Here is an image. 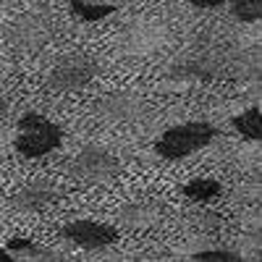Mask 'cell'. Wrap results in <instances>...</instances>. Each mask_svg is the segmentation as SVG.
I'll return each mask as SVG.
<instances>
[{"label": "cell", "mask_w": 262, "mask_h": 262, "mask_svg": "<svg viewBox=\"0 0 262 262\" xmlns=\"http://www.w3.org/2000/svg\"><path fill=\"white\" fill-rule=\"evenodd\" d=\"M217 137V128L210 121H186V123H176L165 128L163 134L155 142V152L168 160V163H176L184 160L194 152L205 149L210 142H215Z\"/></svg>", "instance_id": "1"}, {"label": "cell", "mask_w": 262, "mask_h": 262, "mask_svg": "<svg viewBox=\"0 0 262 262\" xmlns=\"http://www.w3.org/2000/svg\"><path fill=\"white\" fill-rule=\"evenodd\" d=\"M16 152L21 158H45L63 144V128L42 113H24L16 121Z\"/></svg>", "instance_id": "2"}, {"label": "cell", "mask_w": 262, "mask_h": 262, "mask_svg": "<svg viewBox=\"0 0 262 262\" xmlns=\"http://www.w3.org/2000/svg\"><path fill=\"white\" fill-rule=\"evenodd\" d=\"M66 170H69L74 181L84 186H102V184H111L121 173V160L107 147L86 144L69 160Z\"/></svg>", "instance_id": "3"}, {"label": "cell", "mask_w": 262, "mask_h": 262, "mask_svg": "<svg viewBox=\"0 0 262 262\" xmlns=\"http://www.w3.org/2000/svg\"><path fill=\"white\" fill-rule=\"evenodd\" d=\"M102 71V66L97 58L86 55V53H66L60 55L48 71V90L50 92H79L84 86H90Z\"/></svg>", "instance_id": "4"}, {"label": "cell", "mask_w": 262, "mask_h": 262, "mask_svg": "<svg viewBox=\"0 0 262 262\" xmlns=\"http://www.w3.org/2000/svg\"><path fill=\"white\" fill-rule=\"evenodd\" d=\"M147 113V102L142 95H134L128 90L121 92H111L97 100L95 105V116L105 123V126H128L142 121V116Z\"/></svg>", "instance_id": "5"}, {"label": "cell", "mask_w": 262, "mask_h": 262, "mask_svg": "<svg viewBox=\"0 0 262 262\" xmlns=\"http://www.w3.org/2000/svg\"><path fill=\"white\" fill-rule=\"evenodd\" d=\"M60 236L86 252H102V249H111L113 244H118L121 228L113 223H102V221H71L60 228Z\"/></svg>", "instance_id": "6"}, {"label": "cell", "mask_w": 262, "mask_h": 262, "mask_svg": "<svg viewBox=\"0 0 262 262\" xmlns=\"http://www.w3.org/2000/svg\"><path fill=\"white\" fill-rule=\"evenodd\" d=\"M60 196H63V186L58 181H53V179H32L11 196V210L24 212V215L42 212V210L53 207L55 202H60Z\"/></svg>", "instance_id": "7"}, {"label": "cell", "mask_w": 262, "mask_h": 262, "mask_svg": "<svg viewBox=\"0 0 262 262\" xmlns=\"http://www.w3.org/2000/svg\"><path fill=\"white\" fill-rule=\"evenodd\" d=\"M8 45L21 53H37L53 39V24L42 16H24L16 18L8 27Z\"/></svg>", "instance_id": "8"}, {"label": "cell", "mask_w": 262, "mask_h": 262, "mask_svg": "<svg viewBox=\"0 0 262 262\" xmlns=\"http://www.w3.org/2000/svg\"><path fill=\"white\" fill-rule=\"evenodd\" d=\"M163 210H165L163 202L155 200V196H139V200H131L118 210L116 226L126 231H147L160 223Z\"/></svg>", "instance_id": "9"}, {"label": "cell", "mask_w": 262, "mask_h": 262, "mask_svg": "<svg viewBox=\"0 0 262 262\" xmlns=\"http://www.w3.org/2000/svg\"><path fill=\"white\" fill-rule=\"evenodd\" d=\"M118 3L113 0H69V11L79 21H102L113 16Z\"/></svg>", "instance_id": "10"}, {"label": "cell", "mask_w": 262, "mask_h": 262, "mask_svg": "<svg viewBox=\"0 0 262 262\" xmlns=\"http://www.w3.org/2000/svg\"><path fill=\"white\" fill-rule=\"evenodd\" d=\"M184 196L196 205H210L212 200H217V196L223 194V184L215 181V179H191L181 186Z\"/></svg>", "instance_id": "11"}, {"label": "cell", "mask_w": 262, "mask_h": 262, "mask_svg": "<svg viewBox=\"0 0 262 262\" xmlns=\"http://www.w3.org/2000/svg\"><path fill=\"white\" fill-rule=\"evenodd\" d=\"M233 128L247 142H262V111L259 107H247L244 113L233 118Z\"/></svg>", "instance_id": "12"}, {"label": "cell", "mask_w": 262, "mask_h": 262, "mask_svg": "<svg viewBox=\"0 0 262 262\" xmlns=\"http://www.w3.org/2000/svg\"><path fill=\"white\" fill-rule=\"evenodd\" d=\"M6 249L13 257H29V259H50L53 257L48 252H42V247L37 242H32V238H8Z\"/></svg>", "instance_id": "13"}, {"label": "cell", "mask_w": 262, "mask_h": 262, "mask_svg": "<svg viewBox=\"0 0 262 262\" xmlns=\"http://www.w3.org/2000/svg\"><path fill=\"white\" fill-rule=\"evenodd\" d=\"M231 16L244 24H254L262 18V0H231Z\"/></svg>", "instance_id": "14"}, {"label": "cell", "mask_w": 262, "mask_h": 262, "mask_svg": "<svg viewBox=\"0 0 262 262\" xmlns=\"http://www.w3.org/2000/svg\"><path fill=\"white\" fill-rule=\"evenodd\" d=\"M194 262H244V257L233 249H202L191 254Z\"/></svg>", "instance_id": "15"}, {"label": "cell", "mask_w": 262, "mask_h": 262, "mask_svg": "<svg viewBox=\"0 0 262 262\" xmlns=\"http://www.w3.org/2000/svg\"><path fill=\"white\" fill-rule=\"evenodd\" d=\"M186 3L194 6V8H200V11H215V8L226 6V0H186Z\"/></svg>", "instance_id": "16"}, {"label": "cell", "mask_w": 262, "mask_h": 262, "mask_svg": "<svg viewBox=\"0 0 262 262\" xmlns=\"http://www.w3.org/2000/svg\"><path fill=\"white\" fill-rule=\"evenodd\" d=\"M8 113H11V100H8L3 92H0V123L8 118Z\"/></svg>", "instance_id": "17"}, {"label": "cell", "mask_w": 262, "mask_h": 262, "mask_svg": "<svg viewBox=\"0 0 262 262\" xmlns=\"http://www.w3.org/2000/svg\"><path fill=\"white\" fill-rule=\"evenodd\" d=\"M11 259H13V254L6 247H0V262H11Z\"/></svg>", "instance_id": "18"}]
</instances>
